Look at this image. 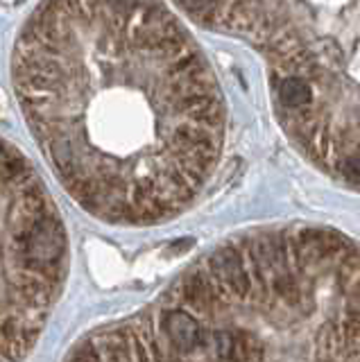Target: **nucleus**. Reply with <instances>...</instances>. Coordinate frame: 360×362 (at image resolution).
Returning <instances> with one entry per match:
<instances>
[{
	"instance_id": "2",
	"label": "nucleus",
	"mask_w": 360,
	"mask_h": 362,
	"mask_svg": "<svg viewBox=\"0 0 360 362\" xmlns=\"http://www.w3.org/2000/svg\"><path fill=\"white\" fill-rule=\"evenodd\" d=\"M152 310L182 362H360V245L308 224L231 238Z\"/></svg>"
},
{
	"instance_id": "1",
	"label": "nucleus",
	"mask_w": 360,
	"mask_h": 362,
	"mask_svg": "<svg viewBox=\"0 0 360 362\" xmlns=\"http://www.w3.org/2000/svg\"><path fill=\"white\" fill-rule=\"evenodd\" d=\"M12 79L54 177L98 220H173L216 173L220 86L161 0H41Z\"/></svg>"
},
{
	"instance_id": "4",
	"label": "nucleus",
	"mask_w": 360,
	"mask_h": 362,
	"mask_svg": "<svg viewBox=\"0 0 360 362\" xmlns=\"http://www.w3.org/2000/svg\"><path fill=\"white\" fill-rule=\"evenodd\" d=\"M69 274V235L43 179L0 139V362L23 360Z\"/></svg>"
},
{
	"instance_id": "5",
	"label": "nucleus",
	"mask_w": 360,
	"mask_h": 362,
	"mask_svg": "<svg viewBox=\"0 0 360 362\" xmlns=\"http://www.w3.org/2000/svg\"><path fill=\"white\" fill-rule=\"evenodd\" d=\"M66 362H182L173 342L148 310L88 335Z\"/></svg>"
},
{
	"instance_id": "3",
	"label": "nucleus",
	"mask_w": 360,
	"mask_h": 362,
	"mask_svg": "<svg viewBox=\"0 0 360 362\" xmlns=\"http://www.w3.org/2000/svg\"><path fill=\"white\" fill-rule=\"evenodd\" d=\"M195 23L243 39L269 71L290 141L360 190V0H175Z\"/></svg>"
}]
</instances>
